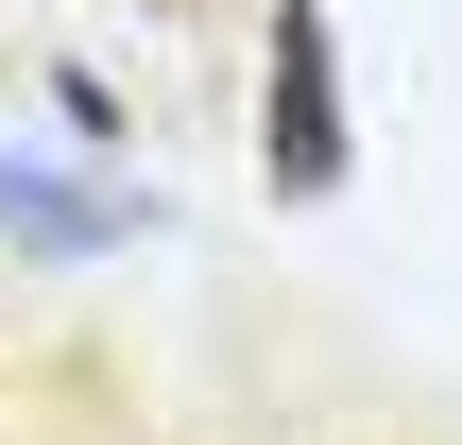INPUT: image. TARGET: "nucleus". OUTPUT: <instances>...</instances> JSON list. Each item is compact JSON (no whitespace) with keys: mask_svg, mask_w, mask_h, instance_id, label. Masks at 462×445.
Wrapping results in <instances>:
<instances>
[{"mask_svg":"<svg viewBox=\"0 0 462 445\" xmlns=\"http://www.w3.org/2000/svg\"><path fill=\"white\" fill-rule=\"evenodd\" d=\"M0 240L17 257H120V240H154V206L137 189H86V172H51V154L0 137Z\"/></svg>","mask_w":462,"mask_h":445,"instance_id":"f03ea898","label":"nucleus"},{"mask_svg":"<svg viewBox=\"0 0 462 445\" xmlns=\"http://www.w3.org/2000/svg\"><path fill=\"white\" fill-rule=\"evenodd\" d=\"M257 172H274L291 206H326V189L360 172V120H343V34H326V0H274V69H257Z\"/></svg>","mask_w":462,"mask_h":445,"instance_id":"f257e3e1","label":"nucleus"},{"mask_svg":"<svg viewBox=\"0 0 462 445\" xmlns=\"http://www.w3.org/2000/svg\"><path fill=\"white\" fill-rule=\"evenodd\" d=\"M51 120H69L86 154H120V86H103V69H51Z\"/></svg>","mask_w":462,"mask_h":445,"instance_id":"7ed1b4c3","label":"nucleus"}]
</instances>
